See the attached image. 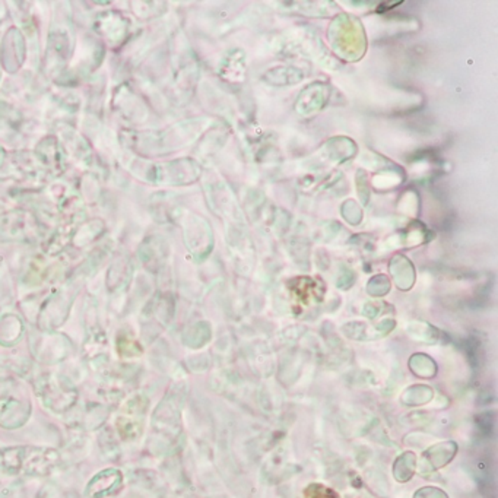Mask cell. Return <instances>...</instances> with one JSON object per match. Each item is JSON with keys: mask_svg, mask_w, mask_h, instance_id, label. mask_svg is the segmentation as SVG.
Returning <instances> with one entry per match:
<instances>
[{"mask_svg": "<svg viewBox=\"0 0 498 498\" xmlns=\"http://www.w3.org/2000/svg\"><path fill=\"white\" fill-rule=\"evenodd\" d=\"M332 45L339 53L350 60H357L362 56L365 48V37L360 22L348 15H341L330 27Z\"/></svg>", "mask_w": 498, "mask_h": 498, "instance_id": "obj_1", "label": "cell"}, {"mask_svg": "<svg viewBox=\"0 0 498 498\" xmlns=\"http://www.w3.org/2000/svg\"><path fill=\"white\" fill-rule=\"evenodd\" d=\"M0 456L6 457L0 459V468L3 467L12 472L25 471L29 474H40L41 471L52 468L56 462V456H50V452L34 450L28 453L27 449H10L0 453Z\"/></svg>", "mask_w": 498, "mask_h": 498, "instance_id": "obj_2", "label": "cell"}, {"mask_svg": "<svg viewBox=\"0 0 498 498\" xmlns=\"http://www.w3.org/2000/svg\"><path fill=\"white\" fill-rule=\"evenodd\" d=\"M329 94H330V88L326 84H322V82H314V84L308 85L300 94V97H298L295 110L304 115L318 113L327 103Z\"/></svg>", "mask_w": 498, "mask_h": 498, "instance_id": "obj_3", "label": "cell"}, {"mask_svg": "<svg viewBox=\"0 0 498 498\" xmlns=\"http://www.w3.org/2000/svg\"><path fill=\"white\" fill-rule=\"evenodd\" d=\"M303 72L294 66H279V68H272L263 75V80L273 87L295 85L303 80Z\"/></svg>", "mask_w": 498, "mask_h": 498, "instance_id": "obj_4", "label": "cell"}, {"mask_svg": "<svg viewBox=\"0 0 498 498\" xmlns=\"http://www.w3.org/2000/svg\"><path fill=\"white\" fill-rule=\"evenodd\" d=\"M122 481V475L118 471H104L99 475H97L92 483L88 487V492L91 497L94 498H99L104 497L106 494H110L111 491H114L115 488L119 487Z\"/></svg>", "mask_w": 498, "mask_h": 498, "instance_id": "obj_5", "label": "cell"}, {"mask_svg": "<svg viewBox=\"0 0 498 498\" xmlns=\"http://www.w3.org/2000/svg\"><path fill=\"white\" fill-rule=\"evenodd\" d=\"M456 453V444L455 443H444L441 446H434L433 449H429L424 455V462L428 464L429 471H434L443 468L444 464L449 463Z\"/></svg>", "mask_w": 498, "mask_h": 498, "instance_id": "obj_6", "label": "cell"}, {"mask_svg": "<svg viewBox=\"0 0 498 498\" xmlns=\"http://www.w3.org/2000/svg\"><path fill=\"white\" fill-rule=\"evenodd\" d=\"M326 151L329 152L330 159H336L339 162L351 158L355 155V143L350 139L345 138H338L332 139L326 143Z\"/></svg>", "mask_w": 498, "mask_h": 498, "instance_id": "obj_7", "label": "cell"}, {"mask_svg": "<svg viewBox=\"0 0 498 498\" xmlns=\"http://www.w3.org/2000/svg\"><path fill=\"white\" fill-rule=\"evenodd\" d=\"M401 469H405L402 474V483H405V481L411 479L415 472V456L412 453H405L396 460L394 474L399 472Z\"/></svg>", "mask_w": 498, "mask_h": 498, "instance_id": "obj_8", "label": "cell"}, {"mask_svg": "<svg viewBox=\"0 0 498 498\" xmlns=\"http://www.w3.org/2000/svg\"><path fill=\"white\" fill-rule=\"evenodd\" d=\"M357 190L362 205H367L370 201V185H369V174L364 170H360L357 173Z\"/></svg>", "mask_w": 498, "mask_h": 498, "instance_id": "obj_9", "label": "cell"}, {"mask_svg": "<svg viewBox=\"0 0 498 498\" xmlns=\"http://www.w3.org/2000/svg\"><path fill=\"white\" fill-rule=\"evenodd\" d=\"M342 213H343L345 220H348V222H351L353 225H357V224L361 222L362 213H361V211L358 209V206H357V204L354 201H348V202L343 204Z\"/></svg>", "mask_w": 498, "mask_h": 498, "instance_id": "obj_10", "label": "cell"}, {"mask_svg": "<svg viewBox=\"0 0 498 498\" xmlns=\"http://www.w3.org/2000/svg\"><path fill=\"white\" fill-rule=\"evenodd\" d=\"M415 498H447V495L439 488H422L415 494Z\"/></svg>", "mask_w": 498, "mask_h": 498, "instance_id": "obj_11", "label": "cell"}, {"mask_svg": "<svg viewBox=\"0 0 498 498\" xmlns=\"http://www.w3.org/2000/svg\"><path fill=\"white\" fill-rule=\"evenodd\" d=\"M371 280L374 282V284H376L377 280H381V282H383V287H381V291H374V292H373V295H383V294H386V292L389 291V280H387L383 275H378V276L373 278ZM377 287L380 288V285H377Z\"/></svg>", "mask_w": 498, "mask_h": 498, "instance_id": "obj_12", "label": "cell"}]
</instances>
